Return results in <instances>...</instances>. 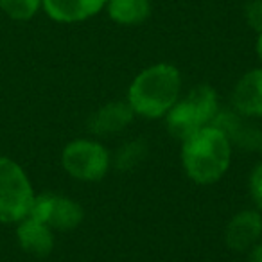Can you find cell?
<instances>
[{
	"instance_id": "6da1fadb",
	"label": "cell",
	"mask_w": 262,
	"mask_h": 262,
	"mask_svg": "<svg viewBox=\"0 0 262 262\" xmlns=\"http://www.w3.org/2000/svg\"><path fill=\"white\" fill-rule=\"evenodd\" d=\"M233 144L215 124L201 127L182 142L180 160L187 178L196 185H214L228 172Z\"/></svg>"
},
{
	"instance_id": "7a4b0ae2",
	"label": "cell",
	"mask_w": 262,
	"mask_h": 262,
	"mask_svg": "<svg viewBox=\"0 0 262 262\" xmlns=\"http://www.w3.org/2000/svg\"><path fill=\"white\" fill-rule=\"evenodd\" d=\"M182 97V74L171 63H155L129 83L126 101L144 119H164Z\"/></svg>"
},
{
	"instance_id": "3957f363",
	"label": "cell",
	"mask_w": 262,
	"mask_h": 262,
	"mask_svg": "<svg viewBox=\"0 0 262 262\" xmlns=\"http://www.w3.org/2000/svg\"><path fill=\"white\" fill-rule=\"evenodd\" d=\"M221 112L219 95L214 86L207 83L190 88L185 97H180L176 104L167 112L165 127L174 140L183 142L201 127L214 124L217 113Z\"/></svg>"
},
{
	"instance_id": "277c9868",
	"label": "cell",
	"mask_w": 262,
	"mask_h": 262,
	"mask_svg": "<svg viewBox=\"0 0 262 262\" xmlns=\"http://www.w3.org/2000/svg\"><path fill=\"white\" fill-rule=\"evenodd\" d=\"M34 189L20 164L0 157V223L13 225L31 214Z\"/></svg>"
},
{
	"instance_id": "5b68a950",
	"label": "cell",
	"mask_w": 262,
	"mask_h": 262,
	"mask_svg": "<svg viewBox=\"0 0 262 262\" xmlns=\"http://www.w3.org/2000/svg\"><path fill=\"white\" fill-rule=\"evenodd\" d=\"M61 165L77 182L95 183L106 178L112 167V155L102 142L95 139H76L65 146Z\"/></svg>"
},
{
	"instance_id": "8992f818",
	"label": "cell",
	"mask_w": 262,
	"mask_h": 262,
	"mask_svg": "<svg viewBox=\"0 0 262 262\" xmlns=\"http://www.w3.org/2000/svg\"><path fill=\"white\" fill-rule=\"evenodd\" d=\"M29 215L45 223L52 230L69 232L83 223L84 210L72 198L56 192H43L34 196Z\"/></svg>"
},
{
	"instance_id": "52a82bcc",
	"label": "cell",
	"mask_w": 262,
	"mask_h": 262,
	"mask_svg": "<svg viewBox=\"0 0 262 262\" xmlns=\"http://www.w3.org/2000/svg\"><path fill=\"white\" fill-rule=\"evenodd\" d=\"M262 237V214L257 208H244L233 214L225 226V244L232 251L246 253Z\"/></svg>"
},
{
	"instance_id": "ba28073f",
	"label": "cell",
	"mask_w": 262,
	"mask_h": 262,
	"mask_svg": "<svg viewBox=\"0 0 262 262\" xmlns=\"http://www.w3.org/2000/svg\"><path fill=\"white\" fill-rule=\"evenodd\" d=\"M135 112L131 110L127 101H110L95 110L86 122V127L95 137H113L117 133H122L133 120Z\"/></svg>"
},
{
	"instance_id": "9c48e42d",
	"label": "cell",
	"mask_w": 262,
	"mask_h": 262,
	"mask_svg": "<svg viewBox=\"0 0 262 262\" xmlns=\"http://www.w3.org/2000/svg\"><path fill=\"white\" fill-rule=\"evenodd\" d=\"M232 106L246 119L262 117V67L251 69L239 77L232 92Z\"/></svg>"
},
{
	"instance_id": "30bf717a",
	"label": "cell",
	"mask_w": 262,
	"mask_h": 262,
	"mask_svg": "<svg viewBox=\"0 0 262 262\" xmlns=\"http://www.w3.org/2000/svg\"><path fill=\"white\" fill-rule=\"evenodd\" d=\"M108 0H41V8L59 24H76L102 11Z\"/></svg>"
},
{
	"instance_id": "8fae6325",
	"label": "cell",
	"mask_w": 262,
	"mask_h": 262,
	"mask_svg": "<svg viewBox=\"0 0 262 262\" xmlns=\"http://www.w3.org/2000/svg\"><path fill=\"white\" fill-rule=\"evenodd\" d=\"M16 237L18 244L26 253L34 257H47L54 250V230L45 223L27 215L16 223Z\"/></svg>"
},
{
	"instance_id": "7c38bea8",
	"label": "cell",
	"mask_w": 262,
	"mask_h": 262,
	"mask_svg": "<svg viewBox=\"0 0 262 262\" xmlns=\"http://www.w3.org/2000/svg\"><path fill=\"white\" fill-rule=\"evenodd\" d=\"M108 16L119 26H139L151 15L149 0H108Z\"/></svg>"
},
{
	"instance_id": "4fadbf2b",
	"label": "cell",
	"mask_w": 262,
	"mask_h": 262,
	"mask_svg": "<svg viewBox=\"0 0 262 262\" xmlns=\"http://www.w3.org/2000/svg\"><path fill=\"white\" fill-rule=\"evenodd\" d=\"M147 144L144 140H129L117 149L115 157H112V165L119 171H131L144 162L147 157Z\"/></svg>"
},
{
	"instance_id": "5bb4252c",
	"label": "cell",
	"mask_w": 262,
	"mask_h": 262,
	"mask_svg": "<svg viewBox=\"0 0 262 262\" xmlns=\"http://www.w3.org/2000/svg\"><path fill=\"white\" fill-rule=\"evenodd\" d=\"M41 8V0H0V9L13 20H31Z\"/></svg>"
},
{
	"instance_id": "9a60e30c",
	"label": "cell",
	"mask_w": 262,
	"mask_h": 262,
	"mask_svg": "<svg viewBox=\"0 0 262 262\" xmlns=\"http://www.w3.org/2000/svg\"><path fill=\"white\" fill-rule=\"evenodd\" d=\"M248 192L253 201V207L262 214V162L251 169L248 178Z\"/></svg>"
},
{
	"instance_id": "2e32d148",
	"label": "cell",
	"mask_w": 262,
	"mask_h": 262,
	"mask_svg": "<svg viewBox=\"0 0 262 262\" xmlns=\"http://www.w3.org/2000/svg\"><path fill=\"white\" fill-rule=\"evenodd\" d=\"M244 20L255 31L262 33V0H250L244 6Z\"/></svg>"
},
{
	"instance_id": "e0dca14e",
	"label": "cell",
	"mask_w": 262,
	"mask_h": 262,
	"mask_svg": "<svg viewBox=\"0 0 262 262\" xmlns=\"http://www.w3.org/2000/svg\"><path fill=\"white\" fill-rule=\"evenodd\" d=\"M248 255V262H262V241H258L255 246H251L246 251Z\"/></svg>"
},
{
	"instance_id": "ac0fdd59",
	"label": "cell",
	"mask_w": 262,
	"mask_h": 262,
	"mask_svg": "<svg viewBox=\"0 0 262 262\" xmlns=\"http://www.w3.org/2000/svg\"><path fill=\"white\" fill-rule=\"evenodd\" d=\"M255 51H257V58L262 63V33H258L257 36V45H255Z\"/></svg>"
},
{
	"instance_id": "d6986e66",
	"label": "cell",
	"mask_w": 262,
	"mask_h": 262,
	"mask_svg": "<svg viewBox=\"0 0 262 262\" xmlns=\"http://www.w3.org/2000/svg\"><path fill=\"white\" fill-rule=\"evenodd\" d=\"M258 149H260V153H262V135H260V142H258Z\"/></svg>"
}]
</instances>
